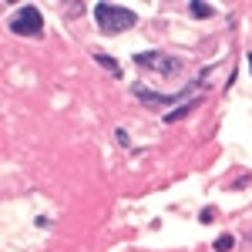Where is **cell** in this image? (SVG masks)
<instances>
[{"mask_svg":"<svg viewBox=\"0 0 252 252\" xmlns=\"http://www.w3.org/2000/svg\"><path fill=\"white\" fill-rule=\"evenodd\" d=\"M94 20H97V27H101V34H111V37H115V34H121V31L135 27L138 14L128 10V7H118V3H97Z\"/></svg>","mask_w":252,"mask_h":252,"instance_id":"1","label":"cell"},{"mask_svg":"<svg viewBox=\"0 0 252 252\" xmlns=\"http://www.w3.org/2000/svg\"><path fill=\"white\" fill-rule=\"evenodd\" d=\"M209 71H212V67H205V71L198 74V81H195V84H189L185 91H175V94H161V91H148L145 84H131V94H135L138 101L145 104V108H172V104H182V97H185V94H192V91H198V88H202V81L209 78Z\"/></svg>","mask_w":252,"mask_h":252,"instance_id":"2","label":"cell"},{"mask_svg":"<svg viewBox=\"0 0 252 252\" xmlns=\"http://www.w3.org/2000/svg\"><path fill=\"white\" fill-rule=\"evenodd\" d=\"M135 64L145 67V71H155L161 78H175V74H182V67H185L182 58H172V54H165V51H141V54H135Z\"/></svg>","mask_w":252,"mask_h":252,"instance_id":"3","label":"cell"},{"mask_svg":"<svg viewBox=\"0 0 252 252\" xmlns=\"http://www.w3.org/2000/svg\"><path fill=\"white\" fill-rule=\"evenodd\" d=\"M17 37H37L40 31H44V17H40L37 7H20L17 14L10 17V24H7Z\"/></svg>","mask_w":252,"mask_h":252,"instance_id":"4","label":"cell"},{"mask_svg":"<svg viewBox=\"0 0 252 252\" xmlns=\"http://www.w3.org/2000/svg\"><path fill=\"white\" fill-rule=\"evenodd\" d=\"M195 108H198V97H192V101H185V104H178L175 111H168V115H165V125H175V121L189 118V115L195 111Z\"/></svg>","mask_w":252,"mask_h":252,"instance_id":"5","label":"cell"},{"mask_svg":"<svg viewBox=\"0 0 252 252\" xmlns=\"http://www.w3.org/2000/svg\"><path fill=\"white\" fill-rule=\"evenodd\" d=\"M189 14H192L195 20H205V17H212V14H215V7L202 3V0H192V3H189Z\"/></svg>","mask_w":252,"mask_h":252,"instance_id":"6","label":"cell"},{"mask_svg":"<svg viewBox=\"0 0 252 252\" xmlns=\"http://www.w3.org/2000/svg\"><path fill=\"white\" fill-rule=\"evenodd\" d=\"M94 61L101 64V67H108V74H111V78H121V67L115 64V58H111V54H104V51H97V54H94Z\"/></svg>","mask_w":252,"mask_h":252,"instance_id":"7","label":"cell"},{"mask_svg":"<svg viewBox=\"0 0 252 252\" xmlns=\"http://www.w3.org/2000/svg\"><path fill=\"white\" fill-rule=\"evenodd\" d=\"M232 246H235V239H232L229 232H225V235H219V239H215V252H229Z\"/></svg>","mask_w":252,"mask_h":252,"instance_id":"8","label":"cell"},{"mask_svg":"<svg viewBox=\"0 0 252 252\" xmlns=\"http://www.w3.org/2000/svg\"><path fill=\"white\" fill-rule=\"evenodd\" d=\"M249 71H252V51H249Z\"/></svg>","mask_w":252,"mask_h":252,"instance_id":"9","label":"cell"}]
</instances>
